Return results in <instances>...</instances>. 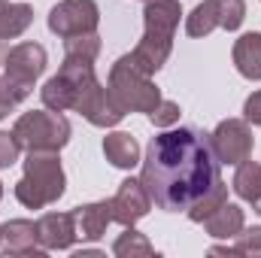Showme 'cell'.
I'll use <instances>...</instances> for the list:
<instances>
[{"instance_id": "1", "label": "cell", "mask_w": 261, "mask_h": 258, "mask_svg": "<svg viewBox=\"0 0 261 258\" xmlns=\"http://www.w3.org/2000/svg\"><path fill=\"white\" fill-rule=\"evenodd\" d=\"M140 179L152 203L164 213H189L197 197L222 179V164L200 128H164L149 140Z\"/></svg>"}, {"instance_id": "2", "label": "cell", "mask_w": 261, "mask_h": 258, "mask_svg": "<svg viewBox=\"0 0 261 258\" xmlns=\"http://www.w3.org/2000/svg\"><path fill=\"white\" fill-rule=\"evenodd\" d=\"M182 18L179 0H143V37L134 46L130 58L143 73L155 76L167 64L176 40V28Z\"/></svg>"}, {"instance_id": "3", "label": "cell", "mask_w": 261, "mask_h": 258, "mask_svg": "<svg viewBox=\"0 0 261 258\" xmlns=\"http://www.w3.org/2000/svg\"><path fill=\"white\" fill-rule=\"evenodd\" d=\"M67 192V176L58 152H28L24 173L15 183V200L28 210H43Z\"/></svg>"}, {"instance_id": "4", "label": "cell", "mask_w": 261, "mask_h": 258, "mask_svg": "<svg viewBox=\"0 0 261 258\" xmlns=\"http://www.w3.org/2000/svg\"><path fill=\"white\" fill-rule=\"evenodd\" d=\"M107 88L110 94L116 97V104L128 113H152L158 104H161V88L152 82L149 73H143L140 67L134 64V58L122 55L116 64L110 67V79H107Z\"/></svg>"}, {"instance_id": "5", "label": "cell", "mask_w": 261, "mask_h": 258, "mask_svg": "<svg viewBox=\"0 0 261 258\" xmlns=\"http://www.w3.org/2000/svg\"><path fill=\"white\" fill-rule=\"evenodd\" d=\"M12 134L18 137L21 149L28 152H61L70 143V122L64 113L55 110H31L21 113L12 125Z\"/></svg>"}, {"instance_id": "6", "label": "cell", "mask_w": 261, "mask_h": 258, "mask_svg": "<svg viewBox=\"0 0 261 258\" xmlns=\"http://www.w3.org/2000/svg\"><path fill=\"white\" fill-rule=\"evenodd\" d=\"M49 64V55L40 43H18L6 52L3 58V73H0V85L6 88V94L21 104L34 94V82L43 76V70Z\"/></svg>"}, {"instance_id": "7", "label": "cell", "mask_w": 261, "mask_h": 258, "mask_svg": "<svg viewBox=\"0 0 261 258\" xmlns=\"http://www.w3.org/2000/svg\"><path fill=\"white\" fill-rule=\"evenodd\" d=\"M94 61H85V58H67L61 61L58 73L40 88V100L46 110H55V113H67L76 107V100L82 97V91L94 82Z\"/></svg>"}, {"instance_id": "8", "label": "cell", "mask_w": 261, "mask_h": 258, "mask_svg": "<svg viewBox=\"0 0 261 258\" xmlns=\"http://www.w3.org/2000/svg\"><path fill=\"white\" fill-rule=\"evenodd\" d=\"M246 18V0H203L186 15L189 37H210L216 28L237 31Z\"/></svg>"}, {"instance_id": "9", "label": "cell", "mask_w": 261, "mask_h": 258, "mask_svg": "<svg viewBox=\"0 0 261 258\" xmlns=\"http://www.w3.org/2000/svg\"><path fill=\"white\" fill-rule=\"evenodd\" d=\"M210 146H213L219 164L237 167L240 161L252 158V149H255L252 125L246 119H225V122H219L216 131L210 134Z\"/></svg>"}, {"instance_id": "10", "label": "cell", "mask_w": 261, "mask_h": 258, "mask_svg": "<svg viewBox=\"0 0 261 258\" xmlns=\"http://www.w3.org/2000/svg\"><path fill=\"white\" fill-rule=\"evenodd\" d=\"M100 24V6L97 0H61L49 12V31L61 40L76 34H91Z\"/></svg>"}, {"instance_id": "11", "label": "cell", "mask_w": 261, "mask_h": 258, "mask_svg": "<svg viewBox=\"0 0 261 258\" xmlns=\"http://www.w3.org/2000/svg\"><path fill=\"white\" fill-rule=\"evenodd\" d=\"M73 113H79V116H82L88 125H94V128H116V125L125 119V110L116 104V97L110 94V88H107L100 79H94V82L82 91V97L76 100Z\"/></svg>"}, {"instance_id": "12", "label": "cell", "mask_w": 261, "mask_h": 258, "mask_svg": "<svg viewBox=\"0 0 261 258\" xmlns=\"http://www.w3.org/2000/svg\"><path fill=\"white\" fill-rule=\"evenodd\" d=\"M152 210V197L146 192L143 179H122L119 183V192L113 194V222L119 225H137L140 219H146V213Z\"/></svg>"}, {"instance_id": "13", "label": "cell", "mask_w": 261, "mask_h": 258, "mask_svg": "<svg viewBox=\"0 0 261 258\" xmlns=\"http://www.w3.org/2000/svg\"><path fill=\"white\" fill-rule=\"evenodd\" d=\"M37 237L46 252H64L70 249L79 234H76V219L73 213H46L37 219Z\"/></svg>"}, {"instance_id": "14", "label": "cell", "mask_w": 261, "mask_h": 258, "mask_svg": "<svg viewBox=\"0 0 261 258\" xmlns=\"http://www.w3.org/2000/svg\"><path fill=\"white\" fill-rule=\"evenodd\" d=\"M0 249L6 255H46L37 237V222L31 219H9L0 225Z\"/></svg>"}, {"instance_id": "15", "label": "cell", "mask_w": 261, "mask_h": 258, "mask_svg": "<svg viewBox=\"0 0 261 258\" xmlns=\"http://www.w3.org/2000/svg\"><path fill=\"white\" fill-rule=\"evenodd\" d=\"M73 219H76V234L82 240H100L113 222V200L82 203L73 210Z\"/></svg>"}, {"instance_id": "16", "label": "cell", "mask_w": 261, "mask_h": 258, "mask_svg": "<svg viewBox=\"0 0 261 258\" xmlns=\"http://www.w3.org/2000/svg\"><path fill=\"white\" fill-rule=\"evenodd\" d=\"M231 58H234V67L243 79L261 82V31H249V34L237 37Z\"/></svg>"}, {"instance_id": "17", "label": "cell", "mask_w": 261, "mask_h": 258, "mask_svg": "<svg viewBox=\"0 0 261 258\" xmlns=\"http://www.w3.org/2000/svg\"><path fill=\"white\" fill-rule=\"evenodd\" d=\"M203 231L210 234V237H216V240H234L243 228H246V216H243V210L237 207V203H222L213 216H206L203 222Z\"/></svg>"}, {"instance_id": "18", "label": "cell", "mask_w": 261, "mask_h": 258, "mask_svg": "<svg viewBox=\"0 0 261 258\" xmlns=\"http://www.w3.org/2000/svg\"><path fill=\"white\" fill-rule=\"evenodd\" d=\"M103 155L113 167L119 170H134L143 158H140V143L130 137L128 131H113L103 137Z\"/></svg>"}, {"instance_id": "19", "label": "cell", "mask_w": 261, "mask_h": 258, "mask_svg": "<svg viewBox=\"0 0 261 258\" xmlns=\"http://www.w3.org/2000/svg\"><path fill=\"white\" fill-rule=\"evenodd\" d=\"M231 189L237 192L240 200L252 203L261 197V164L258 161H240L237 170H234V179H231Z\"/></svg>"}, {"instance_id": "20", "label": "cell", "mask_w": 261, "mask_h": 258, "mask_svg": "<svg viewBox=\"0 0 261 258\" xmlns=\"http://www.w3.org/2000/svg\"><path fill=\"white\" fill-rule=\"evenodd\" d=\"M34 21V6L28 3H9L0 21V40H18Z\"/></svg>"}, {"instance_id": "21", "label": "cell", "mask_w": 261, "mask_h": 258, "mask_svg": "<svg viewBox=\"0 0 261 258\" xmlns=\"http://www.w3.org/2000/svg\"><path fill=\"white\" fill-rule=\"evenodd\" d=\"M113 255H119V258H149V255H155V246L149 243L146 234L134 231V225H128V228L116 237Z\"/></svg>"}, {"instance_id": "22", "label": "cell", "mask_w": 261, "mask_h": 258, "mask_svg": "<svg viewBox=\"0 0 261 258\" xmlns=\"http://www.w3.org/2000/svg\"><path fill=\"white\" fill-rule=\"evenodd\" d=\"M225 200H228V186H225V179H219V183H216L210 192L203 194V197H197L195 203L189 207V213H186V216H189L192 222H197V225H200V222H203L206 216H213V213H216Z\"/></svg>"}, {"instance_id": "23", "label": "cell", "mask_w": 261, "mask_h": 258, "mask_svg": "<svg viewBox=\"0 0 261 258\" xmlns=\"http://www.w3.org/2000/svg\"><path fill=\"white\" fill-rule=\"evenodd\" d=\"M103 43H100V34L91 31V34H76V37H67L64 40V55L67 58H85V61H97Z\"/></svg>"}, {"instance_id": "24", "label": "cell", "mask_w": 261, "mask_h": 258, "mask_svg": "<svg viewBox=\"0 0 261 258\" xmlns=\"http://www.w3.org/2000/svg\"><path fill=\"white\" fill-rule=\"evenodd\" d=\"M234 249L237 255H249V258H261V225H252V228H243L237 237H234Z\"/></svg>"}, {"instance_id": "25", "label": "cell", "mask_w": 261, "mask_h": 258, "mask_svg": "<svg viewBox=\"0 0 261 258\" xmlns=\"http://www.w3.org/2000/svg\"><path fill=\"white\" fill-rule=\"evenodd\" d=\"M179 116H182L179 104H176V100H164V97H161V104L149 113L152 125H155V128H161V131H164V128H173V125L179 122Z\"/></svg>"}, {"instance_id": "26", "label": "cell", "mask_w": 261, "mask_h": 258, "mask_svg": "<svg viewBox=\"0 0 261 258\" xmlns=\"http://www.w3.org/2000/svg\"><path fill=\"white\" fill-rule=\"evenodd\" d=\"M18 155H21L18 137H15L12 131H0V170L12 167V164L18 161Z\"/></svg>"}, {"instance_id": "27", "label": "cell", "mask_w": 261, "mask_h": 258, "mask_svg": "<svg viewBox=\"0 0 261 258\" xmlns=\"http://www.w3.org/2000/svg\"><path fill=\"white\" fill-rule=\"evenodd\" d=\"M243 119L249 125H261V91H252L243 104Z\"/></svg>"}, {"instance_id": "28", "label": "cell", "mask_w": 261, "mask_h": 258, "mask_svg": "<svg viewBox=\"0 0 261 258\" xmlns=\"http://www.w3.org/2000/svg\"><path fill=\"white\" fill-rule=\"evenodd\" d=\"M15 107H18V104H15V100H12V97L6 94V88L0 85V119H6V116H9V113L15 110Z\"/></svg>"}, {"instance_id": "29", "label": "cell", "mask_w": 261, "mask_h": 258, "mask_svg": "<svg viewBox=\"0 0 261 258\" xmlns=\"http://www.w3.org/2000/svg\"><path fill=\"white\" fill-rule=\"evenodd\" d=\"M6 6H9V0H0V21H3V12H6Z\"/></svg>"}, {"instance_id": "30", "label": "cell", "mask_w": 261, "mask_h": 258, "mask_svg": "<svg viewBox=\"0 0 261 258\" xmlns=\"http://www.w3.org/2000/svg\"><path fill=\"white\" fill-rule=\"evenodd\" d=\"M252 210H255V213L261 216V197H258V200H252Z\"/></svg>"}, {"instance_id": "31", "label": "cell", "mask_w": 261, "mask_h": 258, "mask_svg": "<svg viewBox=\"0 0 261 258\" xmlns=\"http://www.w3.org/2000/svg\"><path fill=\"white\" fill-rule=\"evenodd\" d=\"M0 197H3V183H0Z\"/></svg>"}]
</instances>
